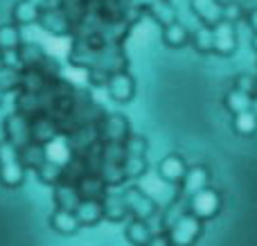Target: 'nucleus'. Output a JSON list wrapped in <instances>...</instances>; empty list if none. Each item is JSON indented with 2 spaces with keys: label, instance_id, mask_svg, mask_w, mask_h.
<instances>
[{
  "label": "nucleus",
  "instance_id": "1",
  "mask_svg": "<svg viewBox=\"0 0 257 246\" xmlns=\"http://www.w3.org/2000/svg\"><path fill=\"white\" fill-rule=\"evenodd\" d=\"M142 188H145L154 199H158V201H167L169 194H172V190H169L167 185H165L163 181H160L158 176H154V174H149V176L142 179Z\"/></svg>",
  "mask_w": 257,
  "mask_h": 246
},
{
  "label": "nucleus",
  "instance_id": "2",
  "mask_svg": "<svg viewBox=\"0 0 257 246\" xmlns=\"http://www.w3.org/2000/svg\"><path fill=\"white\" fill-rule=\"evenodd\" d=\"M70 50V41L63 39V36H45V52L52 54V57L63 59Z\"/></svg>",
  "mask_w": 257,
  "mask_h": 246
},
{
  "label": "nucleus",
  "instance_id": "3",
  "mask_svg": "<svg viewBox=\"0 0 257 246\" xmlns=\"http://www.w3.org/2000/svg\"><path fill=\"white\" fill-rule=\"evenodd\" d=\"M194 235H196V221L194 219H181L176 226V230H174V239H176L178 244H187Z\"/></svg>",
  "mask_w": 257,
  "mask_h": 246
},
{
  "label": "nucleus",
  "instance_id": "4",
  "mask_svg": "<svg viewBox=\"0 0 257 246\" xmlns=\"http://www.w3.org/2000/svg\"><path fill=\"white\" fill-rule=\"evenodd\" d=\"M217 208V197L212 192H199L194 199V210L199 215H212Z\"/></svg>",
  "mask_w": 257,
  "mask_h": 246
},
{
  "label": "nucleus",
  "instance_id": "5",
  "mask_svg": "<svg viewBox=\"0 0 257 246\" xmlns=\"http://www.w3.org/2000/svg\"><path fill=\"white\" fill-rule=\"evenodd\" d=\"M48 158L54 163H66L68 161V147L63 140H52L48 145Z\"/></svg>",
  "mask_w": 257,
  "mask_h": 246
},
{
  "label": "nucleus",
  "instance_id": "6",
  "mask_svg": "<svg viewBox=\"0 0 257 246\" xmlns=\"http://www.w3.org/2000/svg\"><path fill=\"white\" fill-rule=\"evenodd\" d=\"M214 45L219 50H230L232 48V32H230V25H221L217 32H214Z\"/></svg>",
  "mask_w": 257,
  "mask_h": 246
},
{
  "label": "nucleus",
  "instance_id": "7",
  "mask_svg": "<svg viewBox=\"0 0 257 246\" xmlns=\"http://www.w3.org/2000/svg\"><path fill=\"white\" fill-rule=\"evenodd\" d=\"M194 5H196V9H199V12L208 18V21L219 18V7L212 3V0H194Z\"/></svg>",
  "mask_w": 257,
  "mask_h": 246
},
{
  "label": "nucleus",
  "instance_id": "8",
  "mask_svg": "<svg viewBox=\"0 0 257 246\" xmlns=\"http://www.w3.org/2000/svg\"><path fill=\"white\" fill-rule=\"evenodd\" d=\"M181 174H183V165L176 158H169V161L163 163V176H167V179H178Z\"/></svg>",
  "mask_w": 257,
  "mask_h": 246
},
{
  "label": "nucleus",
  "instance_id": "9",
  "mask_svg": "<svg viewBox=\"0 0 257 246\" xmlns=\"http://www.w3.org/2000/svg\"><path fill=\"white\" fill-rule=\"evenodd\" d=\"M237 129L239 131H253L255 129V115H250V113L246 111H239V115H237Z\"/></svg>",
  "mask_w": 257,
  "mask_h": 246
},
{
  "label": "nucleus",
  "instance_id": "10",
  "mask_svg": "<svg viewBox=\"0 0 257 246\" xmlns=\"http://www.w3.org/2000/svg\"><path fill=\"white\" fill-rule=\"evenodd\" d=\"M203 181H205V174L201 170H196V172H192L190 174V179H187V190H192V192H196V190L203 185Z\"/></svg>",
  "mask_w": 257,
  "mask_h": 246
},
{
  "label": "nucleus",
  "instance_id": "11",
  "mask_svg": "<svg viewBox=\"0 0 257 246\" xmlns=\"http://www.w3.org/2000/svg\"><path fill=\"white\" fill-rule=\"evenodd\" d=\"M230 106L235 108V111H246V106H248V97H246V95H239V93L230 95Z\"/></svg>",
  "mask_w": 257,
  "mask_h": 246
},
{
  "label": "nucleus",
  "instance_id": "12",
  "mask_svg": "<svg viewBox=\"0 0 257 246\" xmlns=\"http://www.w3.org/2000/svg\"><path fill=\"white\" fill-rule=\"evenodd\" d=\"M18 176H21L18 167H14L12 161H7V167H5V179H7L9 183H14V181H18Z\"/></svg>",
  "mask_w": 257,
  "mask_h": 246
},
{
  "label": "nucleus",
  "instance_id": "13",
  "mask_svg": "<svg viewBox=\"0 0 257 246\" xmlns=\"http://www.w3.org/2000/svg\"><path fill=\"white\" fill-rule=\"evenodd\" d=\"M57 224L61 226V230H72V228H75V221H72V219H68L66 215H61V217H59V219H57Z\"/></svg>",
  "mask_w": 257,
  "mask_h": 246
},
{
  "label": "nucleus",
  "instance_id": "14",
  "mask_svg": "<svg viewBox=\"0 0 257 246\" xmlns=\"http://www.w3.org/2000/svg\"><path fill=\"white\" fill-rule=\"evenodd\" d=\"M167 36H169V41H174V43H178V41H183V27H172Z\"/></svg>",
  "mask_w": 257,
  "mask_h": 246
},
{
  "label": "nucleus",
  "instance_id": "15",
  "mask_svg": "<svg viewBox=\"0 0 257 246\" xmlns=\"http://www.w3.org/2000/svg\"><path fill=\"white\" fill-rule=\"evenodd\" d=\"M66 75L70 77V79H77V81H81V79H84V72H77V70H68Z\"/></svg>",
  "mask_w": 257,
  "mask_h": 246
},
{
  "label": "nucleus",
  "instance_id": "16",
  "mask_svg": "<svg viewBox=\"0 0 257 246\" xmlns=\"http://www.w3.org/2000/svg\"><path fill=\"white\" fill-rule=\"evenodd\" d=\"M21 16L23 18H32V7H23L21 9Z\"/></svg>",
  "mask_w": 257,
  "mask_h": 246
},
{
  "label": "nucleus",
  "instance_id": "17",
  "mask_svg": "<svg viewBox=\"0 0 257 246\" xmlns=\"http://www.w3.org/2000/svg\"><path fill=\"white\" fill-rule=\"evenodd\" d=\"M210 43V36L208 34H201V45H208Z\"/></svg>",
  "mask_w": 257,
  "mask_h": 246
},
{
  "label": "nucleus",
  "instance_id": "18",
  "mask_svg": "<svg viewBox=\"0 0 257 246\" xmlns=\"http://www.w3.org/2000/svg\"><path fill=\"white\" fill-rule=\"evenodd\" d=\"M253 25L257 27V14H255V16H253Z\"/></svg>",
  "mask_w": 257,
  "mask_h": 246
}]
</instances>
